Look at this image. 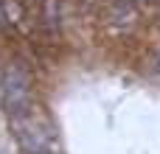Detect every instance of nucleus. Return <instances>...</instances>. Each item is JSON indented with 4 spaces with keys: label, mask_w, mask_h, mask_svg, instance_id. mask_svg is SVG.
<instances>
[{
    "label": "nucleus",
    "mask_w": 160,
    "mask_h": 154,
    "mask_svg": "<svg viewBox=\"0 0 160 154\" xmlns=\"http://www.w3.org/2000/svg\"><path fill=\"white\" fill-rule=\"evenodd\" d=\"M28 107H34V79L22 62H14L3 76V109L17 115Z\"/></svg>",
    "instance_id": "2"
},
{
    "label": "nucleus",
    "mask_w": 160,
    "mask_h": 154,
    "mask_svg": "<svg viewBox=\"0 0 160 154\" xmlns=\"http://www.w3.org/2000/svg\"><path fill=\"white\" fill-rule=\"evenodd\" d=\"M158 70H160V56H158Z\"/></svg>",
    "instance_id": "3"
},
{
    "label": "nucleus",
    "mask_w": 160,
    "mask_h": 154,
    "mask_svg": "<svg viewBox=\"0 0 160 154\" xmlns=\"http://www.w3.org/2000/svg\"><path fill=\"white\" fill-rule=\"evenodd\" d=\"M11 118V132L20 143V149L28 154H48L53 146V126L51 121L37 109V107H28L17 115H8Z\"/></svg>",
    "instance_id": "1"
}]
</instances>
